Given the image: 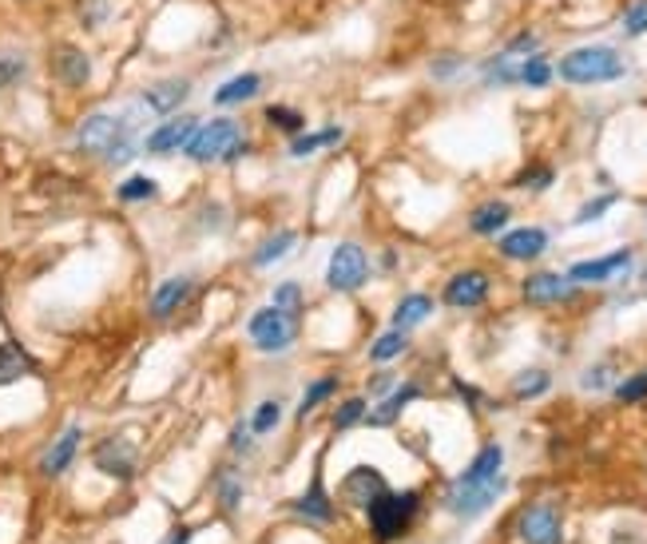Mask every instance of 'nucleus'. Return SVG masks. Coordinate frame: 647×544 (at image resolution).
Segmentation results:
<instances>
[{"label":"nucleus","mask_w":647,"mask_h":544,"mask_svg":"<svg viewBox=\"0 0 647 544\" xmlns=\"http://www.w3.org/2000/svg\"><path fill=\"white\" fill-rule=\"evenodd\" d=\"M246 151H251V143H246V131L239 119L211 116L199 119V128L187 139L183 155L191 163H199V167H211V163H239Z\"/></svg>","instance_id":"f257e3e1"},{"label":"nucleus","mask_w":647,"mask_h":544,"mask_svg":"<svg viewBox=\"0 0 647 544\" xmlns=\"http://www.w3.org/2000/svg\"><path fill=\"white\" fill-rule=\"evenodd\" d=\"M556 76L564 84H576V88H592V84H612L627 72L624 56L608 45H584L572 48L553 64Z\"/></svg>","instance_id":"f03ea898"},{"label":"nucleus","mask_w":647,"mask_h":544,"mask_svg":"<svg viewBox=\"0 0 647 544\" xmlns=\"http://www.w3.org/2000/svg\"><path fill=\"white\" fill-rule=\"evenodd\" d=\"M302 314L294 311H282L275 302H266L263 311L251 314V322H246V338L255 342L258 354H287L302 334Z\"/></svg>","instance_id":"7ed1b4c3"},{"label":"nucleus","mask_w":647,"mask_h":544,"mask_svg":"<svg viewBox=\"0 0 647 544\" xmlns=\"http://www.w3.org/2000/svg\"><path fill=\"white\" fill-rule=\"evenodd\" d=\"M417 509H421V497H417V493H390V489H385L382 497L366 509L373 541L378 544L402 541V536L409 533V524L417 521Z\"/></svg>","instance_id":"20e7f679"},{"label":"nucleus","mask_w":647,"mask_h":544,"mask_svg":"<svg viewBox=\"0 0 647 544\" xmlns=\"http://www.w3.org/2000/svg\"><path fill=\"white\" fill-rule=\"evenodd\" d=\"M128 128H136L131 119L112 116V112H92V116L80 119V128H76V139H72V143H76L80 155L104 163L107 155H112V148L119 143V136H124Z\"/></svg>","instance_id":"39448f33"},{"label":"nucleus","mask_w":647,"mask_h":544,"mask_svg":"<svg viewBox=\"0 0 647 544\" xmlns=\"http://www.w3.org/2000/svg\"><path fill=\"white\" fill-rule=\"evenodd\" d=\"M366 278H370V255L358 243H338L326 267V287L334 294H354L366 287Z\"/></svg>","instance_id":"423d86ee"},{"label":"nucleus","mask_w":647,"mask_h":544,"mask_svg":"<svg viewBox=\"0 0 647 544\" xmlns=\"http://www.w3.org/2000/svg\"><path fill=\"white\" fill-rule=\"evenodd\" d=\"M509 489L505 473L489 477V481H453L449 485V513L453 517H481L485 509H493L500 501V493Z\"/></svg>","instance_id":"0eeeda50"},{"label":"nucleus","mask_w":647,"mask_h":544,"mask_svg":"<svg viewBox=\"0 0 647 544\" xmlns=\"http://www.w3.org/2000/svg\"><path fill=\"white\" fill-rule=\"evenodd\" d=\"M48 72H52V80H56L60 88L80 92V88L92 84V56H88L80 45L60 40V45L48 48Z\"/></svg>","instance_id":"6e6552de"},{"label":"nucleus","mask_w":647,"mask_h":544,"mask_svg":"<svg viewBox=\"0 0 647 544\" xmlns=\"http://www.w3.org/2000/svg\"><path fill=\"white\" fill-rule=\"evenodd\" d=\"M517 536L524 544H564V517L553 501H532L517 517Z\"/></svg>","instance_id":"1a4fd4ad"},{"label":"nucleus","mask_w":647,"mask_h":544,"mask_svg":"<svg viewBox=\"0 0 647 544\" xmlns=\"http://www.w3.org/2000/svg\"><path fill=\"white\" fill-rule=\"evenodd\" d=\"M187 96H191V76H163V80L148 84L143 96H139V104L148 107L151 116H175L179 107L187 104Z\"/></svg>","instance_id":"9d476101"},{"label":"nucleus","mask_w":647,"mask_h":544,"mask_svg":"<svg viewBox=\"0 0 647 544\" xmlns=\"http://www.w3.org/2000/svg\"><path fill=\"white\" fill-rule=\"evenodd\" d=\"M489 287H493V278L485 270H457L441 290V302L453 306V311H473L489 299Z\"/></svg>","instance_id":"9b49d317"},{"label":"nucleus","mask_w":647,"mask_h":544,"mask_svg":"<svg viewBox=\"0 0 647 544\" xmlns=\"http://www.w3.org/2000/svg\"><path fill=\"white\" fill-rule=\"evenodd\" d=\"M96 469L104 477H116V481H131L136 477V465H139V450L131 445L128 438H107L96 445L92 453Z\"/></svg>","instance_id":"f8f14e48"},{"label":"nucleus","mask_w":647,"mask_h":544,"mask_svg":"<svg viewBox=\"0 0 647 544\" xmlns=\"http://www.w3.org/2000/svg\"><path fill=\"white\" fill-rule=\"evenodd\" d=\"M199 128V116H167L160 124V128H151L148 139H143V151L148 155H175V151L187 148V139H191V131Z\"/></svg>","instance_id":"ddd939ff"},{"label":"nucleus","mask_w":647,"mask_h":544,"mask_svg":"<svg viewBox=\"0 0 647 544\" xmlns=\"http://www.w3.org/2000/svg\"><path fill=\"white\" fill-rule=\"evenodd\" d=\"M385 489H390V485H385L382 469H373V465H358V469H350L346 481H342V501L366 513L373 501L382 497Z\"/></svg>","instance_id":"4468645a"},{"label":"nucleus","mask_w":647,"mask_h":544,"mask_svg":"<svg viewBox=\"0 0 647 544\" xmlns=\"http://www.w3.org/2000/svg\"><path fill=\"white\" fill-rule=\"evenodd\" d=\"M191 290H195V282H191V278H187V275L163 278L160 287L151 290V302H148L151 318H155V322H167L172 314L183 311V302L191 299Z\"/></svg>","instance_id":"2eb2a0df"},{"label":"nucleus","mask_w":647,"mask_h":544,"mask_svg":"<svg viewBox=\"0 0 647 544\" xmlns=\"http://www.w3.org/2000/svg\"><path fill=\"white\" fill-rule=\"evenodd\" d=\"M572 294H576L572 278L556 275V270H541V275L524 278V302H532V306H556V302H568Z\"/></svg>","instance_id":"dca6fc26"},{"label":"nucleus","mask_w":647,"mask_h":544,"mask_svg":"<svg viewBox=\"0 0 647 544\" xmlns=\"http://www.w3.org/2000/svg\"><path fill=\"white\" fill-rule=\"evenodd\" d=\"M548 251V231L541 227H517V231L500 235V255L512 258V263H532Z\"/></svg>","instance_id":"f3484780"},{"label":"nucleus","mask_w":647,"mask_h":544,"mask_svg":"<svg viewBox=\"0 0 647 544\" xmlns=\"http://www.w3.org/2000/svg\"><path fill=\"white\" fill-rule=\"evenodd\" d=\"M80 441H84V429L80 426H64V433H60V438L45 450V457H40V473H45V477H60V473H64V469L76 461V453H80Z\"/></svg>","instance_id":"a211bd4d"},{"label":"nucleus","mask_w":647,"mask_h":544,"mask_svg":"<svg viewBox=\"0 0 647 544\" xmlns=\"http://www.w3.org/2000/svg\"><path fill=\"white\" fill-rule=\"evenodd\" d=\"M258 92H263V76H258V72H239V76H231V80H223L219 88H215L211 104L215 107H243V104H251Z\"/></svg>","instance_id":"6ab92c4d"},{"label":"nucleus","mask_w":647,"mask_h":544,"mask_svg":"<svg viewBox=\"0 0 647 544\" xmlns=\"http://www.w3.org/2000/svg\"><path fill=\"white\" fill-rule=\"evenodd\" d=\"M627 267H632V251H612V255L592 258V263H572L568 278L572 282H608V278L624 275Z\"/></svg>","instance_id":"aec40b11"},{"label":"nucleus","mask_w":647,"mask_h":544,"mask_svg":"<svg viewBox=\"0 0 647 544\" xmlns=\"http://www.w3.org/2000/svg\"><path fill=\"white\" fill-rule=\"evenodd\" d=\"M36 370H40V362H36L28 350L16 346V342H0V390L24 382V378Z\"/></svg>","instance_id":"412c9836"},{"label":"nucleus","mask_w":647,"mask_h":544,"mask_svg":"<svg viewBox=\"0 0 647 544\" xmlns=\"http://www.w3.org/2000/svg\"><path fill=\"white\" fill-rule=\"evenodd\" d=\"M342 136H346L342 124H326V128H318V131H299V136L287 143V151H290V160H310V155H318L322 148L342 143Z\"/></svg>","instance_id":"4be33fe9"},{"label":"nucleus","mask_w":647,"mask_h":544,"mask_svg":"<svg viewBox=\"0 0 647 544\" xmlns=\"http://www.w3.org/2000/svg\"><path fill=\"white\" fill-rule=\"evenodd\" d=\"M294 246H299V231H290V227H282V231H275V235H266L263 243L255 246V255H251V267H255V270L275 267V263H282V258H287Z\"/></svg>","instance_id":"5701e85b"},{"label":"nucleus","mask_w":647,"mask_h":544,"mask_svg":"<svg viewBox=\"0 0 647 544\" xmlns=\"http://www.w3.org/2000/svg\"><path fill=\"white\" fill-rule=\"evenodd\" d=\"M294 509H299V517H306V521H314V524H330L338 517L334 501H330V493H326V485H322V477H314L310 489L302 493Z\"/></svg>","instance_id":"b1692460"},{"label":"nucleus","mask_w":647,"mask_h":544,"mask_svg":"<svg viewBox=\"0 0 647 544\" xmlns=\"http://www.w3.org/2000/svg\"><path fill=\"white\" fill-rule=\"evenodd\" d=\"M512 219V207L505 199H485V203H477L473 215H469V231L473 235H497L505 231V223Z\"/></svg>","instance_id":"393cba45"},{"label":"nucleus","mask_w":647,"mask_h":544,"mask_svg":"<svg viewBox=\"0 0 647 544\" xmlns=\"http://www.w3.org/2000/svg\"><path fill=\"white\" fill-rule=\"evenodd\" d=\"M433 314V299L429 294H421V290H414V294H405L397 306H393V330H414V326H421Z\"/></svg>","instance_id":"a878e982"},{"label":"nucleus","mask_w":647,"mask_h":544,"mask_svg":"<svg viewBox=\"0 0 647 544\" xmlns=\"http://www.w3.org/2000/svg\"><path fill=\"white\" fill-rule=\"evenodd\" d=\"M417 397V385H397V390H393V394H385V402L378 409H373V414H366V421H370V426H393V421H397V417H402V409L409 406V402H414Z\"/></svg>","instance_id":"bb28decb"},{"label":"nucleus","mask_w":647,"mask_h":544,"mask_svg":"<svg viewBox=\"0 0 647 544\" xmlns=\"http://www.w3.org/2000/svg\"><path fill=\"white\" fill-rule=\"evenodd\" d=\"M263 119L275 131H282L287 139H294L299 131H306V116H302L299 107H290V104H266L263 107Z\"/></svg>","instance_id":"cd10ccee"},{"label":"nucleus","mask_w":647,"mask_h":544,"mask_svg":"<svg viewBox=\"0 0 647 544\" xmlns=\"http://www.w3.org/2000/svg\"><path fill=\"white\" fill-rule=\"evenodd\" d=\"M553 390V374L548 370H520L517 378H512V397H520V402H532V397H541Z\"/></svg>","instance_id":"c85d7f7f"},{"label":"nucleus","mask_w":647,"mask_h":544,"mask_svg":"<svg viewBox=\"0 0 647 544\" xmlns=\"http://www.w3.org/2000/svg\"><path fill=\"white\" fill-rule=\"evenodd\" d=\"M215 497H219V505L227 513H234L243 505V477L234 473L231 465H223L219 473H215Z\"/></svg>","instance_id":"c756f323"},{"label":"nucleus","mask_w":647,"mask_h":544,"mask_svg":"<svg viewBox=\"0 0 647 544\" xmlns=\"http://www.w3.org/2000/svg\"><path fill=\"white\" fill-rule=\"evenodd\" d=\"M116 199L119 203H151V199H160V179H151V175H128V179L116 187Z\"/></svg>","instance_id":"7c9ffc66"},{"label":"nucleus","mask_w":647,"mask_h":544,"mask_svg":"<svg viewBox=\"0 0 647 544\" xmlns=\"http://www.w3.org/2000/svg\"><path fill=\"white\" fill-rule=\"evenodd\" d=\"M405 350H409V330H390V334L373 338V346H370V362H378V366H385V362L402 358Z\"/></svg>","instance_id":"2f4dec72"},{"label":"nucleus","mask_w":647,"mask_h":544,"mask_svg":"<svg viewBox=\"0 0 647 544\" xmlns=\"http://www.w3.org/2000/svg\"><path fill=\"white\" fill-rule=\"evenodd\" d=\"M338 394V378L334 374H326V378H318V382L302 394V402H299V421H306V417L314 414V409L322 406V402H330V397Z\"/></svg>","instance_id":"473e14b6"},{"label":"nucleus","mask_w":647,"mask_h":544,"mask_svg":"<svg viewBox=\"0 0 647 544\" xmlns=\"http://www.w3.org/2000/svg\"><path fill=\"white\" fill-rule=\"evenodd\" d=\"M553 76H556V68L541 56V52L524 56V60H520V68H517V84H529V88H544V84L553 80Z\"/></svg>","instance_id":"72a5a7b5"},{"label":"nucleus","mask_w":647,"mask_h":544,"mask_svg":"<svg viewBox=\"0 0 647 544\" xmlns=\"http://www.w3.org/2000/svg\"><path fill=\"white\" fill-rule=\"evenodd\" d=\"M24 76H28V56H24V52H9V48H0V92L16 88Z\"/></svg>","instance_id":"f704fd0d"},{"label":"nucleus","mask_w":647,"mask_h":544,"mask_svg":"<svg viewBox=\"0 0 647 544\" xmlns=\"http://www.w3.org/2000/svg\"><path fill=\"white\" fill-rule=\"evenodd\" d=\"M366 397H346L342 406L334 409V417H330V426L338 429V433H346V429H354V426H361L366 421Z\"/></svg>","instance_id":"c9c22d12"},{"label":"nucleus","mask_w":647,"mask_h":544,"mask_svg":"<svg viewBox=\"0 0 647 544\" xmlns=\"http://www.w3.org/2000/svg\"><path fill=\"white\" fill-rule=\"evenodd\" d=\"M278 421H282V406H278V402H263V406L251 414V421H246V426H251V433H255V438H263V433H275Z\"/></svg>","instance_id":"e433bc0d"},{"label":"nucleus","mask_w":647,"mask_h":544,"mask_svg":"<svg viewBox=\"0 0 647 544\" xmlns=\"http://www.w3.org/2000/svg\"><path fill=\"white\" fill-rule=\"evenodd\" d=\"M270 302H275V306H282V311H294V314L306 311V294H302L299 282H278L275 294H270Z\"/></svg>","instance_id":"4c0bfd02"},{"label":"nucleus","mask_w":647,"mask_h":544,"mask_svg":"<svg viewBox=\"0 0 647 544\" xmlns=\"http://www.w3.org/2000/svg\"><path fill=\"white\" fill-rule=\"evenodd\" d=\"M616 203H620V191H608V195H596V199H588L584 207L576 211V227H584V223H596L604 215V211H612Z\"/></svg>","instance_id":"58836bf2"},{"label":"nucleus","mask_w":647,"mask_h":544,"mask_svg":"<svg viewBox=\"0 0 647 544\" xmlns=\"http://www.w3.org/2000/svg\"><path fill=\"white\" fill-rule=\"evenodd\" d=\"M553 179H556V172L553 167H524V172L517 175V187H529V191H548L553 187Z\"/></svg>","instance_id":"ea45409f"},{"label":"nucleus","mask_w":647,"mask_h":544,"mask_svg":"<svg viewBox=\"0 0 647 544\" xmlns=\"http://www.w3.org/2000/svg\"><path fill=\"white\" fill-rule=\"evenodd\" d=\"M647 33V0H632L624 9V36H644Z\"/></svg>","instance_id":"a19ab883"},{"label":"nucleus","mask_w":647,"mask_h":544,"mask_svg":"<svg viewBox=\"0 0 647 544\" xmlns=\"http://www.w3.org/2000/svg\"><path fill=\"white\" fill-rule=\"evenodd\" d=\"M616 397H620V402H644L647 397V370L624 378V382L616 385Z\"/></svg>","instance_id":"79ce46f5"},{"label":"nucleus","mask_w":647,"mask_h":544,"mask_svg":"<svg viewBox=\"0 0 647 544\" xmlns=\"http://www.w3.org/2000/svg\"><path fill=\"white\" fill-rule=\"evenodd\" d=\"M608 382H612V366H592V370L580 378V385H584V390H604Z\"/></svg>","instance_id":"37998d69"},{"label":"nucleus","mask_w":647,"mask_h":544,"mask_svg":"<svg viewBox=\"0 0 647 544\" xmlns=\"http://www.w3.org/2000/svg\"><path fill=\"white\" fill-rule=\"evenodd\" d=\"M255 433H251V426H234V433H231V450L234 453H251L255 450Z\"/></svg>","instance_id":"c03bdc74"},{"label":"nucleus","mask_w":647,"mask_h":544,"mask_svg":"<svg viewBox=\"0 0 647 544\" xmlns=\"http://www.w3.org/2000/svg\"><path fill=\"white\" fill-rule=\"evenodd\" d=\"M393 390H397V378H393V374H378V378H370L373 397H385V394H393Z\"/></svg>","instance_id":"a18cd8bd"},{"label":"nucleus","mask_w":647,"mask_h":544,"mask_svg":"<svg viewBox=\"0 0 647 544\" xmlns=\"http://www.w3.org/2000/svg\"><path fill=\"white\" fill-rule=\"evenodd\" d=\"M457 72H461V60L457 56H441L437 64H433V76H437V80H449Z\"/></svg>","instance_id":"49530a36"},{"label":"nucleus","mask_w":647,"mask_h":544,"mask_svg":"<svg viewBox=\"0 0 647 544\" xmlns=\"http://www.w3.org/2000/svg\"><path fill=\"white\" fill-rule=\"evenodd\" d=\"M167 541H172V544H187V541H191V529H175Z\"/></svg>","instance_id":"de8ad7c7"}]
</instances>
